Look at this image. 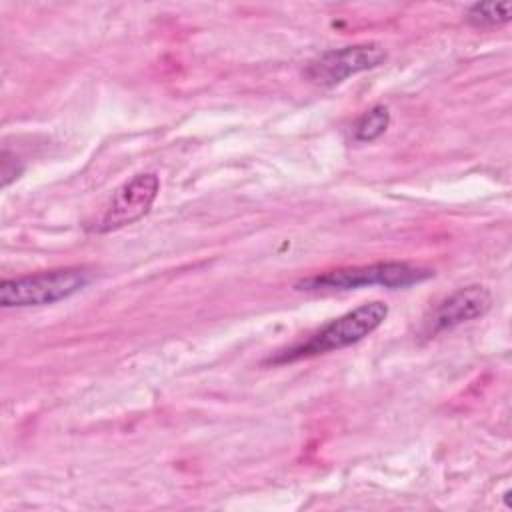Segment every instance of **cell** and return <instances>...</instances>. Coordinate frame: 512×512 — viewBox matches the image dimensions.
Here are the masks:
<instances>
[{
    "mask_svg": "<svg viewBox=\"0 0 512 512\" xmlns=\"http://www.w3.org/2000/svg\"><path fill=\"white\" fill-rule=\"evenodd\" d=\"M160 190V178L154 172H142L124 182L112 196L98 230L112 232L140 220L152 208Z\"/></svg>",
    "mask_w": 512,
    "mask_h": 512,
    "instance_id": "5",
    "label": "cell"
},
{
    "mask_svg": "<svg viewBox=\"0 0 512 512\" xmlns=\"http://www.w3.org/2000/svg\"><path fill=\"white\" fill-rule=\"evenodd\" d=\"M386 60V50L380 44H354L336 50H326L308 62L304 76L318 86L332 88L346 78L372 70Z\"/></svg>",
    "mask_w": 512,
    "mask_h": 512,
    "instance_id": "4",
    "label": "cell"
},
{
    "mask_svg": "<svg viewBox=\"0 0 512 512\" xmlns=\"http://www.w3.org/2000/svg\"><path fill=\"white\" fill-rule=\"evenodd\" d=\"M434 272L424 266L410 262H376L366 266L328 270L296 284L300 290H352L360 286H386V288H406L432 278Z\"/></svg>",
    "mask_w": 512,
    "mask_h": 512,
    "instance_id": "2",
    "label": "cell"
},
{
    "mask_svg": "<svg viewBox=\"0 0 512 512\" xmlns=\"http://www.w3.org/2000/svg\"><path fill=\"white\" fill-rule=\"evenodd\" d=\"M490 304H492V296L484 286L460 288L432 310L430 318L426 320V330L430 334L450 330L462 322H468L486 314Z\"/></svg>",
    "mask_w": 512,
    "mask_h": 512,
    "instance_id": "6",
    "label": "cell"
},
{
    "mask_svg": "<svg viewBox=\"0 0 512 512\" xmlns=\"http://www.w3.org/2000/svg\"><path fill=\"white\" fill-rule=\"evenodd\" d=\"M512 16L510 2H480L470 6L466 20L476 28H494L506 24Z\"/></svg>",
    "mask_w": 512,
    "mask_h": 512,
    "instance_id": "7",
    "label": "cell"
},
{
    "mask_svg": "<svg viewBox=\"0 0 512 512\" xmlns=\"http://www.w3.org/2000/svg\"><path fill=\"white\" fill-rule=\"evenodd\" d=\"M388 316V306L380 300L366 302L340 318L332 320L324 328H320L314 336H310L306 342L294 344L282 352H278L270 362H292L316 354H326L332 350H340L346 346H352L372 334Z\"/></svg>",
    "mask_w": 512,
    "mask_h": 512,
    "instance_id": "1",
    "label": "cell"
},
{
    "mask_svg": "<svg viewBox=\"0 0 512 512\" xmlns=\"http://www.w3.org/2000/svg\"><path fill=\"white\" fill-rule=\"evenodd\" d=\"M90 282L84 268H58L22 278H8L0 284V304L4 308L46 306L70 298Z\"/></svg>",
    "mask_w": 512,
    "mask_h": 512,
    "instance_id": "3",
    "label": "cell"
},
{
    "mask_svg": "<svg viewBox=\"0 0 512 512\" xmlns=\"http://www.w3.org/2000/svg\"><path fill=\"white\" fill-rule=\"evenodd\" d=\"M388 122H390V112H388L386 106L378 104V106L366 110L354 126V140L356 142L376 140L378 136H382L386 132Z\"/></svg>",
    "mask_w": 512,
    "mask_h": 512,
    "instance_id": "8",
    "label": "cell"
}]
</instances>
